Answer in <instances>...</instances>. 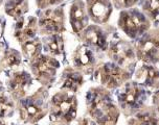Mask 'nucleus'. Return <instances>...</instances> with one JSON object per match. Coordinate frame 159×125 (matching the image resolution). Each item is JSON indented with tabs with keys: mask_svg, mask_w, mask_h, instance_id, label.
<instances>
[{
	"mask_svg": "<svg viewBox=\"0 0 159 125\" xmlns=\"http://www.w3.org/2000/svg\"><path fill=\"white\" fill-rule=\"evenodd\" d=\"M88 106L92 117L101 125H113L118 118V110L105 91L94 89L88 94Z\"/></svg>",
	"mask_w": 159,
	"mask_h": 125,
	"instance_id": "f257e3e1",
	"label": "nucleus"
},
{
	"mask_svg": "<svg viewBox=\"0 0 159 125\" xmlns=\"http://www.w3.org/2000/svg\"><path fill=\"white\" fill-rule=\"evenodd\" d=\"M53 117L71 121L76 115V99L68 94H58L53 97Z\"/></svg>",
	"mask_w": 159,
	"mask_h": 125,
	"instance_id": "f03ea898",
	"label": "nucleus"
},
{
	"mask_svg": "<svg viewBox=\"0 0 159 125\" xmlns=\"http://www.w3.org/2000/svg\"><path fill=\"white\" fill-rule=\"evenodd\" d=\"M120 26L130 37H136L148 28V22L138 13H124L120 19Z\"/></svg>",
	"mask_w": 159,
	"mask_h": 125,
	"instance_id": "7ed1b4c3",
	"label": "nucleus"
},
{
	"mask_svg": "<svg viewBox=\"0 0 159 125\" xmlns=\"http://www.w3.org/2000/svg\"><path fill=\"white\" fill-rule=\"evenodd\" d=\"M127 73L113 64H106L102 68V82L109 88H115L127 79Z\"/></svg>",
	"mask_w": 159,
	"mask_h": 125,
	"instance_id": "20e7f679",
	"label": "nucleus"
},
{
	"mask_svg": "<svg viewBox=\"0 0 159 125\" xmlns=\"http://www.w3.org/2000/svg\"><path fill=\"white\" fill-rule=\"evenodd\" d=\"M146 94L143 89L137 86H128L123 92L119 94V100L125 107L137 109L143 103Z\"/></svg>",
	"mask_w": 159,
	"mask_h": 125,
	"instance_id": "39448f33",
	"label": "nucleus"
},
{
	"mask_svg": "<svg viewBox=\"0 0 159 125\" xmlns=\"http://www.w3.org/2000/svg\"><path fill=\"white\" fill-rule=\"evenodd\" d=\"M40 25L48 32H59L63 28V16L59 11H46L41 17Z\"/></svg>",
	"mask_w": 159,
	"mask_h": 125,
	"instance_id": "423d86ee",
	"label": "nucleus"
},
{
	"mask_svg": "<svg viewBox=\"0 0 159 125\" xmlns=\"http://www.w3.org/2000/svg\"><path fill=\"white\" fill-rule=\"evenodd\" d=\"M89 12L91 18L95 22L102 23L109 18L111 7L106 0H89Z\"/></svg>",
	"mask_w": 159,
	"mask_h": 125,
	"instance_id": "0eeeda50",
	"label": "nucleus"
},
{
	"mask_svg": "<svg viewBox=\"0 0 159 125\" xmlns=\"http://www.w3.org/2000/svg\"><path fill=\"white\" fill-rule=\"evenodd\" d=\"M30 84V76L25 72H19L14 75L11 79L10 88L16 97H21L24 95L25 91Z\"/></svg>",
	"mask_w": 159,
	"mask_h": 125,
	"instance_id": "6e6552de",
	"label": "nucleus"
},
{
	"mask_svg": "<svg viewBox=\"0 0 159 125\" xmlns=\"http://www.w3.org/2000/svg\"><path fill=\"white\" fill-rule=\"evenodd\" d=\"M111 52L115 61H117L121 65H127L133 62V59H134L133 49L128 44L117 43L113 45L111 48Z\"/></svg>",
	"mask_w": 159,
	"mask_h": 125,
	"instance_id": "1a4fd4ad",
	"label": "nucleus"
},
{
	"mask_svg": "<svg viewBox=\"0 0 159 125\" xmlns=\"http://www.w3.org/2000/svg\"><path fill=\"white\" fill-rule=\"evenodd\" d=\"M139 56L148 62H155L158 56V42L157 40H149L141 44L139 49Z\"/></svg>",
	"mask_w": 159,
	"mask_h": 125,
	"instance_id": "9d476101",
	"label": "nucleus"
},
{
	"mask_svg": "<svg viewBox=\"0 0 159 125\" xmlns=\"http://www.w3.org/2000/svg\"><path fill=\"white\" fill-rule=\"evenodd\" d=\"M70 22H71L72 28L75 32H79L84 28L86 19H85V12L83 10V5L80 1L75 2L71 7L70 12Z\"/></svg>",
	"mask_w": 159,
	"mask_h": 125,
	"instance_id": "9b49d317",
	"label": "nucleus"
},
{
	"mask_svg": "<svg viewBox=\"0 0 159 125\" xmlns=\"http://www.w3.org/2000/svg\"><path fill=\"white\" fill-rule=\"evenodd\" d=\"M34 67L38 75H49L55 73L56 68L58 67V62L48 56L42 55L36 59Z\"/></svg>",
	"mask_w": 159,
	"mask_h": 125,
	"instance_id": "f8f14e48",
	"label": "nucleus"
},
{
	"mask_svg": "<svg viewBox=\"0 0 159 125\" xmlns=\"http://www.w3.org/2000/svg\"><path fill=\"white\" fill-rule=\"evenodd\" d=\"M37 31V25H36V19L30 18L24 26L22 24L18 25V29L16 31V37L20 41H26V40L34 38Z\"/></svg>",
	"mask_w": 159,
	"mask_h": 125,
	"instance_id": "ddd939ff",
	"label": "nucleus"
},
{
	"mask_svg": "<svg viewBox=\"0 0 159 125\" xmlns=\"http://www.w3.org/2000/svg\"><path fill=\"white\" fill-rule=\"evenodd\" d=\"M41 115L42 110L32 99H26L22 102V116H23V118L26 117L27 119L36 121L41 118Z\"/></svg>",
	"mask_w": 159,
	"mask_h": 125,
	"instance_id": "4468645a",
	"label": "nucleus"
},
{
	"mask_svg": "<svg viewBox=\"0 0 159 125\" xmlns=\"http://www.w3.org/2000/svg\"><path fill=\"white\" fill-rule=\"evenodd\" d=\"M7 14L12 17H19L27 11V4L24 0H10L5 6Z\"/></svg>",
	"mask_w": 159,
	"mask_h": 125,
	"instance_id": "2eb2a0df",
	"label": "nucleus"
},
{
	"mask_svg": "<svg viewBox=\"0 0 159 125\" xmlns=\"http://www.w3.org/2000/svg\"><path fill=\"white\" fill-rule=\"evenodd\" d=\"M86 39L88 42L96 45V46L102 48V49H106V39H105L103 32L99 29H98V28L93 27L88 29L86 32Z\"/></svg>",
	"mask_w": 159,
	"mask_h": 125,
	"instance_id": "dca6fc26",
	"label": "nucleus"
},
{
	"mask_svg": "<svg viewBox=\"0 0 159 125\" xmlns=\"http://www.w3.org/2000/svg\"><path fill=\"white\" fill-rule=\"evenodd\" d=\"M75 65L81 67L89 66L93 62V55L90 49L86 46H82L76 52L75 55Z\"/></svg>",
	"mask_w": 159,
	"mask_h": 125,
	"instance_id": "f3484780",
	"label": "nucleus"
},
{
	"mask_svg": "<svg viewBox=\"0 0 159 125\" xmlns=\"http://www.w3.org/2000/svg\"><path fill=\"white\" fill-rule=\"evenodd\" d=\"M82 80H83V77H82L81 74H79V73H71V74L67 75L63 84V88H67L69 90L75 91L81 86Z\"/></svg>",
	"mask_w": 159,
	"mask_h": 125,
	"instance_id": "a211bd4d",
	"label": "nucleus"
},
{
	"mask_svg": "<svg viewBox=\"0 0 159 125\" xmlns=\"http://www.w3.org/2000/svg\"><path fill=\"white\" fill-rule=\"evenodd\" d=\"M24 52L30 58H36L40 53V43L39 41H25Z\"/></svg>",
	"mask_w": 159,
	"mask_h": 125,
	"instance_id": "6ab92c4d",
	"label": "nucleus"
},
{
	"mask_svg": "<svg viewBox=\"0 0 159 125\" xmlns=\"http://www.w3.org/2000/svg\"><path fill=\"white\" fill-rule=\"evenodd\" d=\"M48 48L52 54H61L63 51V41L60 36H53L48 43Z\"/></svg>",
	"mask_w": 159,
	"mask_h": 125,
	"instance_id": "aec40b11",
	"label": "nucleus"
},
{
	"mask_svg": "<svg viewBox=\"0 0 159 125\" xmlns=\"http://www.w3.org/2000/svg\"><path fill=\"white\" fill-rule=\"evenodd\" d=\"M143 81L147 84H152L157 80L158 78V73L156 71L155 68L151 66H144L143 68Z\"/></svg>",
	"mask_w": 159,
	"mask_h": 125,
	"instance_id": "412c9836",
	"label": "nucleus"
},
{
	"mask_svg": "<svg viewBox=\"0 0 159 125\" xmlns=\"http://www.w3.org/2000/svg\"><path fill=\"white\" fill-rule=\"evenodd\" d=\"M20 62H21V56H20V53L18 51L13 49L7 51V53H5V62H7V66H17V65L20 64Z\"/></svg>",
	"mask_w": 159,
	"mask_h": 125,
	"instance_id": "4be33fe9",
	"label": "nucleus"
},
{
	"mask_svg": "<svg viewBox=\"0 0 159 125\" xmlns=\"http://www.w3.org/2000/svg\"><path fill=\"white\" fill-rule=\"evenodd\" d=\"M13 110V104L5 96L0 97V118H3L11 114Z\"/></svg>",
	"mask_w": 159,
	"mask_h": 125,
	"instance_id": "5701e85b",
	"label": "nucleus"
},
{
	"mask_svg": "<svg viewBox=\"0 0 159 125\" xmlns=\"http://www.w3.org/2000/svg\"><path fill=\"white\" fill-rule=\"evenodd\" d=\"M149 10L155 21L158 19V0H149Z\"/></svg>",
	"mask_w": 159,
	"mask_h": 125,
	"instance_id": "b1692460",
	"label": "nucleus"
},
{
	"mask_svg": "<svg viewBox=\"0 0 159 125\" xmlns=\"http://www.w3.org/2000/svg\"><path fill=\"white\" fill-rule=\"evenodd\" d=\"M141 125H157V120L151 115H143L140 116Z\"/></svg>",
	"mask_w": 159,
	"mask_h": 125,
	"instance_id": "393cba45",
	"label": "nucleus"
},
{
	"mask_svg": "<svg viewBox=\"0 0 159 125\" xmlns=\"http://www.w3.org/2000/svg\"><path fill=\"white\" fill-rule=\"evenodd\" d=\"M137 0H115L116 5H119V6H125V7H130L132 6L133 4L136 3Z\"/></svg>",
	"mask_w": 159,
	"mask_h": 125,
	"instance_id": "a878e982",
	"label": "nucleus"
},
{
	"mask_svg": "<svg viewBox=\"0 0 159 125\" xmlns=\"http://www.w3.org/2000/svg\"><path fill=\"white\" fill-rule=\"evenodd\" d=\"M61 0H39L38 3L40 7H46L48 5H52L55 3H58Z\"/></svg>",
	"mask_w": 159,
	"mask_h": 125,
	"instance_id": "bb28decb",
	"label": "nucleus"
},
{
	"mask_svg": "<svg viewBox=\"0 0 159 125\" xmlns=\"http://www.w3.org/2000/svg\"><path fill=\"white\" fill-rule=\"evenodd\" d=\"M80 125H94V124H93L90 120H88V119H85V120L82 121V123Z\"/></svg>",
	"mask_w": 159,
	"mask_h": 125,
	"instance_id": "cd10ccee",
	"label": "nucleus"
},
{
	"mask_svg": "<svg viewBox=\"0 0 159 125\" xmlns=\"http://www.w3.org/2000/svg\"><path fill=\"white\" fill-rule=\"evenodd\" d=\"M0 125H5V124L3 123V122H1V121H0Z\"/></svg>",
	"mask_w": 159,
	"mask_h": 125,
	"instance_id": "c85d7f7f",
	"label": "nucleus"
},
{
	"mask_svg": "<svg viewBox=\"0 0 159 125\" xmlns=\"http://www.w3.org/2000/svg\"><path fill=\"white\" fill-rule=\"evenodd\" d=\"M0 36H1V29H0Z\"/></svg>",
	"mask_w": 159,
	"mask_h": 125,
	"instance_id": "c756f323",
	"label": "nucleus"
}]
</instances>
